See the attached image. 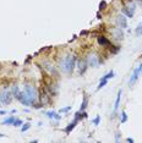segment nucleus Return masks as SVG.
<instances>
[{"label":"nucleus","instance_id":"obj_1","mask_svg":"<svg viewBox=\"0 0 142 143\" xmlns=\"http://www.w3.org/2000/svg\"><path fill=\"white\" fill-rule=\"evenodd\" d=\"M76 66V56L74 54H67L60 60V68L65 74H72Z\"/></svg>","mask_w":142,"mask_h":143},{"label":"nucleus","instance_id":"obj_2","mask_svg":"<svg viewBox=\"0 0 142 143\" xmlns=\"http://www.w3.org/2000/svg\"><path fill=\"white\" fill-rule=\"evenodd\" d=\"M25 93L27 95V98L29 99L31 104H34L36 100H37V98H38V92H37V89H36L34 86H32V84H26V86H25Z\"/></svg>","mask_w":142,"mask_h":143},{"label":"nucleus","instance_id":"obj_3","mask_svg":"<svg viewBox=\"0 0 142 143\" xmlns=\"http://www.w3.org/2000/svg\"><path fill=\"white\" fill-rule=\"evenodd\" d=\"M12 93H11V91H9L7 88H5L1 93H0V102L1 104H10L11 100H12Z\"/></svg>","mask_w":142,"mask_h":143},{"label":"nucleus","instance_id":"obj_4","mask_svg":"<svg viewBox=\"0 0 142 143\" xmlns=\"http://www.w3.org/2000/svg\"><path fill=\"white\" fill-rule=\"evenodd\" d=\"M87 62H88V65L92 66V67H98L100 65V59L98 55L93 53V54H90L87 56Z\"/></svg>","mask_w":142,"mask_h":143},{"label":"nucleus","instance_id":"obj_5","mask_svg":"<svg viewBox=\"0 0 142 143\" xmlns=\"http://www.w3.org/2000/svg\"><path fill=\"white\" fill-rule=\"evenodd\" d=\"M142 72V64H140L134 70V72H132V75H131V77H130V81H129V84L130 86H132V84H135L136 81L138 80V77H140V75H141Z\"/></svg>","mask_w":142,"mask_h":143},{"label":"nucleus","instance_id":"obj_6","mask_svg":"<svg viewBox=\"0 0 142 143\" xmlns=\"http://www.w3.org/2000/svg\"><path fill=\"white\" fill-rule=\"evenodd\" d=\"M42 65H43V68H44V70H45L49 75H53V76H55V77L59 75V74H58V71H57V68L54 67V66H53V64H50L49 61H43Z\"/></svg>","mask_w":142,"mask_h":143},{"label":"nucleus","instance_id":"obj_7","mask_svg":"<svg viewBox=\"0 0 142 143\" xmlns=\"http://www.w3.org/2000/svg\"><path fill=\"white\" fill-rule=\"evenodd\" d=\"M110 33L113 35L115 39H119L121 41L122 38H124V32H122V28L121 27H114L110 29Z\"/></svg>","mask_w":142,"mask_h":143},{"label":"nucleus","instance_id":"obj_8","mask_svg":"<svg viewBox=\"0 0 142 143\" xmlns=\"http://www.w3.org/2000/svg\"><path fill=\"white\" fill-rule=\"evenodd\" d=\"M16 99H19V100L22 103V105H26V106H29V105H31V102H29V99L27 98L25 91H23V92L20 91V93H19V95L16 97Z\"/></svg>","mask_w":142,"mask_h":143},{"label":"nucleus","instance_id":"obj_9","mask_svg":"<svg viewBox=\"0 0 142 143\" xmlns=\"http://www.w3.org/2000/svg\"><path fill=\"white\" fill-rule=\"evenodd\" d=\"M87 67H88V62H87V60H85V59H82V60H80L78 61V74L80 75H83L86 72V70H87Z\"/></svg>","mask_w":142,"mask_h":143},{"label":"nucleus","instance_id":"obj_10","mask_svg":"<svg viewBox=\"0 0 142 143\" xmlns=\"http://www.w3.org/2000/svg\"><path fill=\"white\" fill-rule=\"evenodd\" d=\"M116 23L121 28H128V20H126V17L124 15H119L116 17Z\"/></svg>","mask_w":142,"mask_h":143},{"label":"nucleus","instance_id":"obj_11","mask_svg":"<svg viewBox=\"0 0 142 143\" xmlns=\"http://www.w3.org/2000/svg\"><path fill=\"white\" fill-rule=\"evenodd\" d=\"M49 97L50 95L45 92V91H42L41 89V92H39V99H41V103H42L43 105H45L47 103L49 102Z\"/></svg>","mask_w":142,"mask_h":143},{"label":"nucleus","instance_id":"obj_12","mask_svg":"<svg viewBox=\"0 0 142 143\" xmlns=\"http://www.w3.org/2000/svg\"><path fill=\"white\" fill-rule=\"evenodd\" d=\"M98 43H99L100 47H108V45H110L109 39L105 38L104 35H98Z\"/></svg>","mask_w":142,"mask_h":143},{"label":"nucleus","instance_id":"obj_13","mask_svg":"<svg viewBox=\"0 0 142 143\" xmlns=\"http://www.w3.org/2000/svg\"><path fill=\"white\" fill-rule=\"evenodd\" d=\"M121 93H122V91L119 89L118 95H116V99H115V104H114V113H116L118 109H119V104H120V99H121Z\"/></svg>","mask_w":142,"mask_h":143},{"label":"nucleus","instance_id":"obj_14","mask_svg":"<svg viewBox=\"0 0 142 143\" xmlns=\"http://www.w3.org/2000/svg\"><path fill=\"white\" fill-rule=\"evenodd\" d=\"M77 122H78V121L76 120V119H75V120H74L72 122L69 123V125L66 126V129H65V133H66V135H70V132H71V131H72L74 129H75V126H76V123H77Z\"/></svg>","mask_w":142,"mask_h":143},{"label":"nucleus","instance_id":"obj_15","mask_svg":"<svg viewBox=\"0 0 142 143\" xmlns=\"http://www.w3.org/2000/svg\"><path fill=\"white\" fill-rule=\"evenodd\" d=\"M45 115H47V117H49V119H54V120H58V121L61 119V116L59 115V114H57L55 111H47Z\"/></svg>","mask_w":142,"mask_h":143},{"label":"nucleus","instance_id":"obj_16","mask_svg":"<svg viewBox=\"0 0 142 143\" xmlns=\"http://www.w3.org/2000/svg\"><path fill=\"white\" fill-rule=\"evenodd\" d=\"M14 121H15V117L14 116H10V117H7V119H5L3 121V125H12Z\"/></svg>","mask_w":142,"mask_h":143},{"label":"nucleus","instance_id":"obj_17","mask_svg":"<svg viewBox=\"0 0 142 143\" xmlns=\"http://www.w3.org/2000/svg\"><path fill=\"white\" fill-rule=\"evenodd\" d=\"M122 12L126 15V17H130V19H131V17L134 16V14H135V12H132L131 10H129L128 7H124V9H122Z\"/></svg>","mask_w":142,"mask_h":143},{"label":"nucleus","instance_id":"obj_18","mask_svg":"<svg viewBox=\"0 0 142 143\" xmlns=\"http://www.w3.org/2000/svg\"><path fill=\"white\" fill-rule=\"evenodd\" d=\"M11 93L14 95V98H16L19 93H20V88H19V86H12V89H11Z\"/></svg>","mask_w":142,"mask_h":143},{"label":"nucleus","instance_id":"obj_19","mask_svg":"<svg viewBox=\"0 0 142 143\" xmlns=\"http://www.w3.org/2000/svg\"><path fill=\"white\" fill-rule=\"evenodd\" d=\"M87 104H88V99H87V97H83V102H82V104H81L80 111H85L86 106H87Z\"/></svg>","mask_w":142,"mask_h":143},{"label":"nucleus","instance_id":"obj_20","mask_svg":"<svg viewBox=\"0 0 142 143\" xmlns=\"http://www.w3.org/2000/svg\"><path fill=\"white\" fill-rule=\"evenodd\" d=\"M109 50H110V53L116 54V53L120 50V47H118V45H110V47H109Z\"/></svg>","mask_w":142,"mask_h":143},{"label":"nucleus","instance_id":"obj_21","mask_svg":"<svg viewBox=\"0 0 142 143\" xmlns=\"http://www.w3.org/2000/svg\"><path fill=\"white\" fill-rule=\"evenodd\" d=\"M106 84H108V80H100L99 84H98V87H97V89L99 91V89H102L103 87H105Z\"/></svg>","mask_w":142,"mask_h":143},{"label":"nucleus","instance_id":"obj_22","mask_svg":"<svg viewBox=\"0 0 142 143\" xmlns=\"http://www.w3.org/2000/svg\"><path fill=\"white\" fill-rule=\"evenodd\" d=\"M114 75H115V74H114V71H110V72H108L106 75L103 76V77H102L100 80H109V78H113Z\"/></svg>","mask_w":142,"mask_h":143},{"label":"nucleus","instance_id":"obj_23","mask_svg":"<svg viewBox=\"0 0 142 143\" xmlns=\"http://www.w3.org/2000/svg\"><path fill=\"white\" fill-rule=\"evenodd\" d=\"M126 121H128V114H126L125 111H122V113H121V120H120V122L121 123H125Z\"/></svg>","mask_w":142,"mask_h":143},{"label":"nucleus","instance_id":"obj_24","mask_svg":"<svg viewBox=\"0 0 142 143\" xmlns=\"http://www.w3.org/2000/svg\"><path fill=\"white\" fill-rule=\"evenodd\" d=\"M29 127H31V123H29V122L23 123V126L21 127V132H26V131H28Z\"/></svg>","mask_w":142,"mask_h":143},{"label":"nucleus","instance_id":"obj_25","mask_svg":"<svg viewBox=\"0 0 142 143\" xmlns=\"http://www.w3.org/2000/svg\"><path fill=\"white\" fill-rule=\"evenodd\" d=\"M126 7H128L129 10H131L132 12H135V10H136V5L134 4V3H132V1H131V3L129 1V4H128V6H126Z\"/></svg>","mask_w":142,"mask_h":143},{"label":"nucleus","instance_id":"obj_26","mask_svg":"<svg viewBox=\"0 0 142 143\" xmlns=\"http://www.w3.org/2000/svg\"><path fill=\"white\" fill-rule=\"evenodd\" d=\"M99 122H100V116L98 115V116H96V117L93 119V125L98 126V125H99Z\"/></svg>","mask_w":142,"mask_h":143},{"label":"nucleus","instance_id":"obj_27","mask_svg":"<svg viewBox=\"0 0 142 143\" xmlns=\"http://www.w3.org/2000/svg\"><path fill=\"white\" fill-rule=\"evenodd\" d=\"M135 33L137 34V35H142V23L135 29Z\"/></svg>","mask_w":142,"mask_h":143},{"label":"nucleus","instance_id":"obj_28","mask_svg":"<svg viewBox=\"0 0 142 143\" xmlns=\"http://www.w3.org/2000/svg\"><path fill=\"white\" fill-rule=\"evenodd\" d=\"M12 125H14L15 127H20V126L22 125V120H15Z\"/></svg>","mask_w":142,"mask_h":143},{"label":"nucleus","instance_id":"obj_29","mask_svg":"<svg viewBox=\"0 0 142 143\" xmlns=\"http://www.w3.org/2000/svg\"><path fill=\"white\" fill-rule=\"evenodd\" d=\"M120 138H121L120 132H119V131H116V132H115V142H119V141H120Z\"/></svg>","mask_w":142,"mask_h":143},{"label":"nucleus","instance_id":"obj_30","mask_svg":"<svg viewBox=\"0 0 142 143\" xmlns=\"http://www.w3.org/2000/svg\"><path fill=\"white\" fill-rule=\"evenodd\" d=\"M106 6V3L103 0V1H100V4H99V10H104Z\"/></svg>","mask_w":142,"mask_h":143},{"label":"nucleus","instance_id":"obj_31","mask_svg":"<svg viewBox=\"0 0 142 143\" xmlns=\"http://www.w3.org/2000/svg\"><path fill=\"white\" fill-rule=\"evenodd\" d=\"M71 110V105H69V106H65V108H63V109L60 110V113H67V111H70Z\"/></svg>","mask_w":142,"mask_h":143},{"label":"nucleus","instance_id":"obj_32","mask_svg":"<svg viewBox=\"0 0 142 143\" xmlns=\"http://www.w3.org/2000/svg\"><path fill=\"white\" fill-rule=\"evenodd\" d=\"M126 142H129V143H134L135 141H134V138H130V137H129V138H126Z\"/></svg>","mask_w":142,"mask_h":143},{"label":"nucleus","instance_id":"obj_33","mask_svg":"<svg viewBox=\"0 0 142 143\" xmlns=\"http://www.w3.org/2000/svg\"><path fill=\"white\" fill-rule=\"evenodd\" d=\"M87 34H90L88 31H82V32H81V35H87Z\"/></svg>","mask_w":142,"mask_h":143},{"label":"nucleus","instance_id":"obj_34","mask_svg":"<svg viewBox=\"0 0 142 143\" xmlns=\"http://www.w3.org/2000/svg\"><path fill=\"white\" fill-rule=\"evenodd\" d=\"M6 114V110H0V115H5Z\"/></svg>","mask_w":142,"mask_h":143},{"label":"nucleus","instance_id":"obj_35","mask_svg":"<svg viewBox=\"0 0 142 143\" xmlns=\"http://www.w3.org/2000/svg\"><path fill=\"white\" fill-rule=\"evenodd\" d=\"M3 136H4V135H3V133H0V137H3Z\"/></svg>","mask_w":142,"mask_h":143},{"label":"nucleus","instance_id":"obj_36","mask_svg":"<svg viewBox=\"0 0 142 143\" xmlns=\"http://www.w3.org/2000/svg\"><path fill=\"white\" fill-rule=\"evenodd\" d=\"M136 1H140V3H142V0H136Z\"/></svg>","mask_w":142,"mask_h":143}]
</instances>
